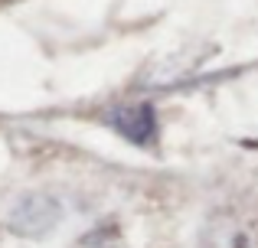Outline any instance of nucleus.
<instances>
[{"instance_id": "1", "label": "nucleus", "mask_w": 258, "mask_h": 248, "mask_svg": "<svg viewBox=\"0 0 258 248\" xmlns=\"http://www.w3.org/2000/svg\"><path fill=\"white\" fill-rule=\"evenodd\" d=\"M66 206L49 193H23L7 212V225L23 238H46L62 225Z\"/></svg>"}, {"instance_id": "2", "label": "nucleus", "mask_w": 258, "mask_h": 248, "mask_svg": "<svg viewBox=\"0 0 258 248\" xmlns=\"http://www.w3.org/2000/svg\"><path fill=\"white\" fill-rule=\"evenodd\" d=\"M118 137H124L134 147H151L160 134L157 124V108L151 102H124V105H111L101 118Z\"/></svg>"}]
</instances>
